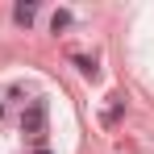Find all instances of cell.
<instances>
[{"label":"cell","instance_id":"1","mask_svg":"<svg viewBox=\"0 0 154 154\" xmlns=\"http://www.w3.org/2000/svg\"><path fill=\"white\" fill-rule=\"evenodd\" d=\"M21 129L33 133V137H42V129H46V108H42V104H29V112L21 117Z\"/></svg>","mask_w":154,"mask_h":154},{"label":"cell","instance_id":"2","mask_svg":"<svg viewBox=\"0 0 154 154\" xmlns=\"http://www.w3.org/2000/svg\"><path fill=\"white\" fill-rule=\"evenodd\" d=\"M33 13H38L33 4H17V13H13V17H17L21 25H29V21H33Z\"/></svg>","mask_w":154,"mask_h":154},{"label":"cell","instance_id":"3","mask_svg":"<svg viewBox=\"0 0 154 154\" xmlns=\"http://www.w3.org/2000/svg\"><path fill=\"white\" fill-rule=\"evenodd\" d=\"M71 25V13H54V29H67Z\"/></svg>","mask_w":154,"mask_h":154}]
</instances>
